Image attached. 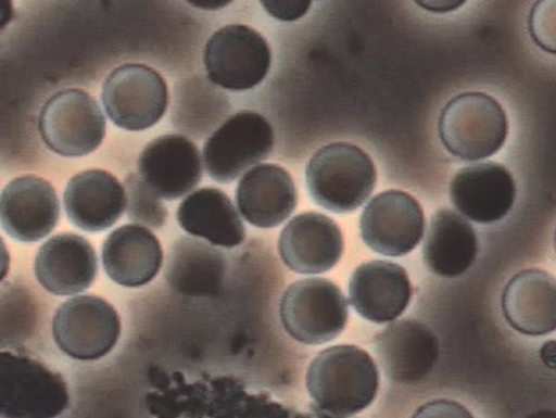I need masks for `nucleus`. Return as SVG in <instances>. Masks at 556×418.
Masks as SVG:
<instances>
[{"label":"nucleus","instance_id":"f257e3e1","mask_svg":"<svg viewBox=\"0 0 556 418\" xmlns=\"http://www.w3.org/2000/svg\"><path fill=\"white\" fill-rule=\"evenodd\" d=\"M305 383L321 414L350 417L369 408L376 400L380 371L371 356L357 345H333L311 362Z\"/></svg>","mask_w":556,"mask_h":418},{"label":"nucleus","instance_id":"f03ea898","mask_svg":"<svg viewBox=\"0 0 556 418\" xmlns=\"http://www.w3.org/2000/svg\"><path fill=\"white\" fill-rule=\"evenodd\" d=\"M311 199L332 214H350L368 202L377 183L370 155L348 142L327 144L305 170Z\"/></svg>","mask_w":556,"mask_h":418},{"label":"nucleus","instance_id":"7ed1b4c3","mask_svg":"<svg viewBox=\"0 0 556 418\" xmlns=\"http://www.w3.org/2000/svg\"><path fill=\"white\" fill-rule=\"evenodd\" d=\"M439 138L450 154L463 161L492 157L504 147L509 122L491 94L466 92L450 100L438 122Z\"/></svg>","mask_w":556,"mask_h":418},{"label":"nucleus","instance_id":"20e7f679","mask_svg":"<svg viewBox=\"0 0 556 418\" xmlns=\"http://www.w3.org/2000/svg\"><path fill=\"white\" fill-rule=\"evenodd\" d=\"M68 387L58 372L27 355L0 354V415L50 418L70 406Z\"/></svg>","mask_w":556,"mask_h":418},{"label":"nucleus","instance_id":"39448f33","mask_svg":"<svg viewBox=\"0 0 556 418\" xmlns=\"http://www.w3.org/2000/svg\"><path fill=\"white\" fill-rule=\"evenodd\" d=\"M280 317L286 330L299 343L331 342L349 322V303L341 288L326 278H305L283 293Z\"/></svg>","mask_w":556,"mask_h":418},{"label":"nucleus","instance_id":"423d86ee","mask_svg":"<svg viewBox=\"0 0 556 418\" xmlns=\"http://www.w3.org/2000/svg\"><path fill=\"white\" fill-rule=\"evenodd\" d=\"M38 130L43 143L63 157H85L105 138V118L97 100L79 88L53 94L41 110Z\"/></svg>","mask_w":556,"mask_h":418},{"label":"nucleus","instance_id":"0eeeda50","mask_svg":"<svg viewBox=\"0 0 556 418\" xmlns=\"http://www.w3.org/2000/svg\"><path fill=\"white\" fill-rule=\"evenodd\" d=\"M275 131L265 116L241 111L227 119L205 142V170L213 180L230 183L253 166L268 160Z\"/></svg>","mask_w":556,"mask_h":418},{"label":"nucleus","instance_id":"6e6552de","mask_svg":"<svg viewBox=\"0 0 556 418\" xmlns=\"http://www.w3.org/2000/svg\"><path fill=\"white\" fill-rule=\"evenodd\" d=\"M55 344L77 360H98L114 350L121 338L118 312L98 295H77L55 311L52 321Z\"/></svg>","mask_w":556,"mask_h":418},{"label":"nucleus","instance_id":"1a4fd4ad","mask_svg":"<svg viewBox=\"0 0 556 418\" xmlns=\"http://www.w3.org/2000/svg\"><path fill=\"white\" fill-rule=\"evenodd\" d=\"M102 102L115 126L144 131L157 125L168 110V84L148 65H121L104 81Z\"/></svg>","mask_w":556,"mask_h":418},{"label":"nucleus","instance_id":"9d476101","mask_svg":"<svg viewBox=\"0 0 556 418\" xmlns=\"http://www.w3.org/2000/svg\"><path fill=\"white\" fill-rule=\"evenodd\" d=\"M204 65L215 86L229 91H248L268 75L271 52L268 42L253 27L227 25L210 38Z\"/></svg>","mask_w":556,"mask_h":418},{"label":"nucleus","instance_id":"9b49d317","mask_svg":"<svg viewBox=\"0 0 556 418\" xmlns=\"http://www.w3.org/2000/svg\"><path fill=\"white\" fill-rule=\"evenodd\" d=\"M359 227L366 246L375 253L403 256L413 253L425 238V211L409 193L391 189L370 200Z\"/></svg>","mask_w":556,"mask_h":418},{"label":"nucleus","instance_id":"f8f14e48","mask_svg":"<svg viewBox=\"0 0 556 418\" xmlns=\"http://www.w3.org/2000/svg\"><path fill=\"white\" fill-rule=\"evenodd\" d=\"M138 175L155 197L172 202L191 193L202 181V155L181 134L161 136L139 155Z\"/></svg>","mask_w":556,"mask_h":418},{"label":"nucleus","instance_id":"ddd939ff","mask_svg":"<svg viewBox=\"0 0 556 418\" xmlns=\"http://www.w3.org/2000/svg\"><path fill=\"white\" fill-rule=\"evenodd\" d=\"M60 216L58 192L52 183L41 177H16L3 189L0 217L3 230L15 241H42L59 225Z\"/></svg>","mask_w":556,"mask_h":418},{"label":"nucleus","instance_id":"4468645a","mask_svg":"<svg viewBox=\"0 0 556 418\" xmlns=\"http://www.w3.org/2000/svg\"><path fill=\"white\" fill-rule=\"evenodd\" d=\"M344 241L341 228L320 212L294 216L278 239V254L299 275L330 271L341 261Z\"/></svg>","mask_w":556,"mask_h":418},{"label":"nucleus","instance_id":"2eb2a0df","mask_svg":"<svg viewBox=\"0 0 556 418\" xmlns=\"http://www.w3.org/2000/svg\"><path fill=\"white\" fill-rule=\"evenodd\" d=\"M349 295L350 304L361 317L376 325H387L408 308L414 287L403 266L389 261H371L353 273Z\"/></svg>","mask_w":556,"mask_h":418},{"label":"nucleus","instance_id":"dca6fc26","mask_svg":"<svg viewBox=\"0 0 556 418\" xmlns=\"http://www.w3.org/2000/svg\"><path fill=\"white\" fill-rule=\"evenodd\" d=\"M378 362L389 379L397 383H416L435 366L439 342L422 322L403 319L378 332L372 342Z\"/></svg>","mask_w":556,"mask_h":418},{"label":"nucleus","instance_id":"f3484780","mask_svg":"<svg viewBox=\"0 0 556 418\" xmlns=\"http://www.w3.org/2000/svg\"><path fill=\"white\" fill-rule=\"evenodd\" d=\"M450 197L457 210L472 221L504 219L514 207L516 183L507 167L481 163L464 167L453 178Z\"/></svg>","mask_w":556,"mask_h":418},{"label":"nucleus","instance_id":"a211bd4d","mask_svg":"<svg viewBox=\"0 0 556 418\" xmlns=\"http://www.w3.org/2000/svg\"><path fill=\"white\" fill-rule=\"evenodd\" d=\"M35 273L38 282L54 295L86 292L98 276L97 251L85 237L64 232L38 250Z\"/></svg>","mask_w":556,"mask_h":418},{"label":"nucleus","instance_id":"6ab92c4d","mask_svg":"<svg viewBox=\"0 0 556 418\" xmlns=\"http://www.w3.org/2000/svg\"><path fill=\"white\" fill-rule=\"evenodd\" d=\"M64 208L72 225L86 232H102L127 211L126 188L108 170L77 173L65 188Z\"/></svg>","mask_w":556,"mask_h":418},{"label":"nucleus","instance_id":"aec40b11","mask_svg":"<svg viewBox=\"0 0 556 418\" xmlns=\"http://www.w3.org/2000/svg\"><path fill=\"white\" fill-rule=\"evenodd\" d=\"M237 207L244 220L258 228H276L298 207V188L280 165L261 164L239 180Z\"/></svg>","mask_w":556,"mask_h":418},{"label":"nucleus","instance_id":"412c9836","mask_svg":"<svg viewBox=\"0 0 556 418\" xmlns=\"http://www.w3.org/2000/svg\"><path fill=\"white\" fill-rule=\"evenodd\" d=\"M102 264L110 280L125 288L148 286L164 264L159 238L141 225L116 228L103 243Z\"/></svg>","mask_w":556,"mask_h":418},{"label":"nucleus","instance_id":"4be33fe9","mask_svg":"<svg viewBox=\"0 0 556 418\" xmlns=\"http://www.w3.org/2000/svg\"><path fill=\"white\" fill-rule=\"evenodd\" d=\"M502 306L517 332L543 337L556 331V278L541 269L517 273L504 289Z\"/></svg>","mask_w":556,"mask_h":418},{"label":"nucleus","instance_id":"5701e85b","mask_svg":"<svg viewBox=\"0 0 556 418\" xmlns=\"http://www.w3.org/2000/svg\"><path fill=\"white\" fill-rule=\"evenodd\" d=\"M231 199L218 188L198 189L182 200L177 221L189 236L214 246L232 249L247 238V228Z\"/></svg>","mask_w":556,"mask_h":418},{"label":"nucleus","instance_id":"b1692460","mask_svg":"<svg viewBox=\"0 0 556 418\" xmlns=\"http://www.w3.org/2000/svg\"><path fill=\"white\" fill-rule=\"evenodd\" d=\"M478 237L465 217L452 210H439L432 216L422 246L428 269L446 278L463 276L475 264Z\"/></svg>","mask_w":556,"mask_h":418},{"label":"nucleus","instance_id":"393cba45","mask_svg":"<svg viewBox=\"0 0 556 418\" xmlns=\"http://www.w3.org/2000/svg\"><path fill=\"white\" fill-rule=\"evenodd\" d=\"M225 256L208 243L182 238L172 249L165 278L177 293L213 297L224 289Z\"/></svg>","mask_w":556,"mask_h":418},{"label":"nucleus","instance_id":"a878e982","mask_svg":"<svg viewBox=\"0 0 556 418\" xmlns=\"http://www.w3.org/2000/svg\"><path fill=\"white\" fill-rule=\"evenodd\" d=\"M127 216L129 219L144 227H164L168 211L160 203V198L150 191L141 176L126 177Z\"/></svg>","mask_w":556,"mask_h":418},{"label":"nucleus","instance_id":"bb28decb","mask_svg":"<svg viewBox=\"0 0 556 418\" xmlns=\"http://www.w3.org/2000/svg\"><path fill=\"white\" fill-rule=\"evenodd\" d=\"M528 31L543 52L556 55V0H536L528 15Z\"/></svg>","mask_w":556,"mask_h":418},{"label":"nucleus","instance_id":"cd10ccee","mask_svg":"<svg viewBox=\"0 0 556 418\" xmlns=\"http://www.w3.org/2000/svg\"><path fill=\"white\" fill-rule=\"evenodd\" d=\"M266 13L281 22H294L307 15L314 0H260Z\"/></svg>","mask_w":556,"mask_h":418},{"label":"nucleus","instance_id":"c85d7f7f","mask_svg":"<svg viewBox=\"0 0 556 418\" xmlns=\"http://www.w3.org/2000/svg\"><path fill=\"white\" fill-rule=\"evenodd\" d=\"M416 416H467L471 417L464 406L450 403V401H438V403L428 404L417 411Z\"/></svg>","mask_w":556,"mask_h":418},{"label":"nucleus","instance_id":"c756f323","mask_svg":"<svg viewBox=\"0 0 556 418\" xmlns=\"http://www.w3.org/2000/svg\"><path fill=\"white\" fill-rule=\"evenodd\" d=\"M419 8L432 14H448L463 8L467 0H414Z\"/></svg>","mask_w":556,"mask_h":418},{"label":"nucleus","instance_id":"7c9ffc66","mask_svg":"<svg viewBox=\"0 0 556 418\" xmlns=\"http://www.w3.org/2000/svg\"><path fill=\"white\" fill-rule=\"evenodd\" d=\"M193 8L202 10H219L226 8L227 4L233 2V0H187Z\"/></svg>","mask_w":556,"mask_h":418},{"label":"nucleus","instance_id":"2f4dec72","mask_svg":"<svg viewBox=\"0 0 556 418\" xmlns=\"http://www.w3.org/2000/svg\"><path fill=\"white\" fill-rule=\"evenodd\" d=\"M541 355L544 364L556 369V340L544 344Z\"/></svg>","mask_w":556,"mask_h":418},{"label":"nucleus","instance_id":"473e14b6","mask_svg":"<svg viewBox=\"0 0 556 418\" xmlns=\"http://www.w3.org/2000/svg\"><path fill=\"white\" fill-rule=\"evenodd\" d=\"M554 246H555V253H556V230H555V236H554Z\"/></svg>","mask_w":556,"mask_h":418}]
</instances>
